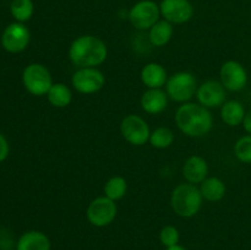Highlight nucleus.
Wrapping results in <instances>:
<instances>
[{"label":"nucleus","instance_id":"f257e3e1","mask_svg":"<svg viewBox=\"0 0 251 250\" xmlns=\"http://www.w3.org/2000/svg\"><path fill=\"white\" fill-rule=\"evenodd\" d=\"M176 124L183 134L190 137H201L212 129L213 118L203 105L184 103L176 113Z\"/></svg>","mask_w":251,"mask_h":250},{"label":"nucleus","instance_id":"f03ea898","mask_svg":"<svg viewBox=\"0 0 251 250\" xmlns=\"http://www.w3.org/2000/svg\"><path fill=\"white\" fill-rule=\"evenodd\" d=\"M108 49L104 42L96 36H80L71 43L69 58L78 68H96L105 61Z\"/></svg>","mask_w":251,"mask_h":250},{"label":"nucleus","instance_id":"7ed1b4c3","mask_svg":"<svg viewBox=\"0 0 251 250\" xmlns=\"http://www.w3.org/2000/svg\"><path fill=\"white\" fill-rule=\"evenodd\" d=\"M202 194L195 184H179L171 196V205L174 212L180 217H193L202 205Z\"/></svg>","mask_w":251,"mask_h":250},{"label":"nucleus","instance_id":"20e7f679","mask_svg":"<svg viewBox=\"0 0 251 250\" xmlns=\"http://www.w3.org/2000/svg\"><path fill=\"white\" fill-rule=\"evenodd\" d=\"M25 88L33 96H44L53 86V80L48 69L38 63L29 64L22 73Z\"/></svg>","mask_w":251,"mask_h":250},{"label":"nucleus","instance_id":"39448f33","mask_svg":"<svg viewBox=\"0 0 251 250\" xmlns=\"http://www.w3.org/2000/svg\"><path fill=\"white\" fill-rule=\"evenodd\" d=\"M166 88L167 95L171 100H176V102L186 103L194 97V95H196L198 81L191 73L181 71V73L174 74L168 78Z\"/></svg>","mask_w":251,"mask_h":250},{"label":"nucleus","instance_id":"423d86ee","mask_svg":"<svg viewBox=\"0 0 251 250\" xmlns=\"http://www.w3.org/2000/svg\"><path fill=\"white\" fill-rule=\"evenodd\" d=\"M161 9L152 0H141L129 11V21L137 29H150L159 21Z\"/></svg>","mask_w":251,"mask_h":250},{"label":"nucleus","instance_id":"0eeeda50","mask_svg":"<svg viewBox=\"0 0 251 250\" xmlns=\"http://www.w3.org/2000/svg\"><path fill=\"white\" fill-rule=\"evenodd\" d=\"M118 208L115 201L107 196H100L91 201L87 207V220L96 227H105L110 225L117 217Z\"/></svg>","mask_w":251,"mask_h":250},{"label":"nucleus","instance_id":"6e6552de","mask_svg":"<svg viewBox=\"0 0 251 250\" xmlns=\"http://www.w3.org/2000/svg\"><path fill=\"white\" fill-rule=\"evenodd\" d=\"M120 132L129 144L135 146H142L146 144L147 141H150V135H151L149 124L140 115L135 114L126 115L122 120Z\"/></svg>","mask_w":251,"mask_h":250},{"label":"nucleus","instance_id":"1a4fd4ad","mask_svg":"<svg viewBox=\"0 0 251 250\" xmlns=\"http://www.w3.org/2000/svg\"><path fill=\"white\" fill-rule=\"evenodd\" d=\"M74 88L83 95H92L102 90L105 77L97 68H80L71 78Z\"/></svg>","mask_w":251,"mask_h":250},{"label":"nucleus","instance_id":"9d476101","mask_svg":"<svg viewBox=\"0 0 251 250\" xmlns=\"http://www.w3.org/2000/svg\"><path fill=\"white\" fill-rule=\"evenodd\" d=\"M31 39L29 29L21 22L10 24L1 34V46L9 53H21Z\"/></svg>","mask_w":251,"mask_h":250},{"label":"nucleus","instance_id":"9b49d317","mask_svg":"<svg viewBox=\"0 0 251 250\" xmlns=\"http://www.w3.org/2000/svg\"><path fill=\"white\" fill-rule=\"evenodd\" d=\"M220 78L226 90L238 92L247 86L248 74L242 64L235 60H228L221 68Z\"/></svg>","mask_w":251,"mask_h":250},{"label":"nucleus","instance_id":"f8f14e48","mask_svg":"<svg viewBox=\"0 0 251 250\" xmlns=\"http://www.w3.org/2000/svg\"><path fill=\"white\" fill-rule=\"evenodd\" d=\"M161 15L171 24L181 25L191 20L194 7L189 0H162Z\"/></svg>","mask_w":251,"mask_h":250},{"label":"nucleus","instance_id":"ddd939ff","mask_svg":"<svg viewBox=\"0 0 251 250\" xmlns=\"http://www.w3.org/2000/svg\"><path fill=\"white\" fill-rule=\"evenodd\" d=\"M199 103L206 108L222 107L226 103V88L221 81L208 80L196 91Z\"/></svg>","mask_w":251,"mask_h":250},{"label":"nucleus","instance_id":"4468645a","mask_svg":"<svg viewBox=\"0 0 251 250\" xmlns=\"http://www.w3.org/2000/svg\"><path fill=\"white\" fill-rule=\"evenodd\" d=\"M208 174V164L200 156H191L185 161L183 167V175L190 184H201Z\"/></svg>","mask_w":251,"mask_h":250},{"label":"nucleus","instance_id":"2eb2a0df","mask_svg":"<svg viewBox=\"0 0 251 250\" xmlns=\"http://www.w3.org/2000/svg\"><path fill=\"white\" fill-rule=\"evenodd\" d=\"M168 105V95L161 88H149L141 97V107L149 114H159Z\"/></svg>","mask_w":251,"mask_h":250},{"label":"nucleus","instance_id":"dca6fc26","mask_svg":"<svg viewBox=\"0 0 251 250\" xmlns=\"http://www.w3.org/2000/svg\"><path fill=\"white\" fill-rule=\"evenodd\" d=\"M141 80L149 88H162L168 81L167 70L158 63H149L141 70Z\"/></svg>","mask_w":251,"mask_h":250},{"label":"nucleus","instance_id":"f3484780","mask_svg":"<svg viewBox=\"0 0 251 250\" xmlns=\"http://www.w3.org/2000/svg\"><path fill=\"white\" fill-rule=\"evenodd\" d=\"M17 250H50V240L44 233L29 230L20 237Z\"/></svg>","mask_w":251,"mask_h":250},{"label":"nucleus","instance_id":"a211bd4d","mask_svg":"<svg viewBox=\"0 0 251 250\" xmlns=\"http://www.w3.org/2000/svg\"><path fill=\"white\" fill-rule=\"evenodd\" d=\"M245 109L239 100H228L221 108V118L228 126H238L244 122Z\"/></svg>","mask_w":251,"mask_h":250},{"label":"nucleus","instance_id":"6ab92c4d","mask_svg":"<svg viewBox=\"0 0 251 250\" xmlns=\"http://www.w3.org/2000/svg\"><path fill=\"white\" fill-rule=\"evenodd\" d=\"M173 24L168 22L167 20H159L150 28L149 39L152 46L163 47L171 41L173 37Z\"/></svg>","mask_w":251,"mask_h":250},{"label":"nucleus","instance_id":"aec40b11","mask_svg":"<svg viewBox=\"0 0 251 250\" xmlns=\"http://www.w3.org/2000/svg\"><path fill=\"white\" fill-rule=\"evenodd\" d=\"M200 191L202 194L203 199L216 202V201H220L225 198L226 185L221 179L216 178V176H211V178H206L201 183Z\"/></svg>","mask_w":251,"mask_h":250},{"label":"nucleus","instance_id":"412c9836","mask_svg":"<svg viewBox=\"0 0 251 250\" xmlns=\"http://www.w3.org/2000/svg\"><path fill=\"white\" fill-rule=\"evenodd\" d=\"M48 96V100L53 107L55 108H65L68 107L73 100V95L71 91L65 83H53L49 92L47 93Z\"/></svg>","mask_w":251,"mask_h":250},{"label":"nucleus","instance_id":"4be33fe9","mask_svg":"<svg viewBox=\"0 0 251 250\" xmlns=\"http://www.w3.org/2000/svg\"><path fill=\"white\" fill-rule=\"evenodd\" d=\"M34 11V5L32 0H12L10 5V12L16 22H24L31 20Z\"/></svg>","mask_w":251,"mask_h":250},{"label":"nucleus","instance_id":"5701e85b","mask_svg":"<svg viewBox=\"0 0 251 250\" xmlns=\"http://www.w3.org/2000/svg\"><path fill=\"white\" fill-rule=\"evenodd\" d=\"M127 183L123 176H112L104 185V196L113 201H118L123 199L126 194Z\"/></svg>","mask_w":251,"mask_h":250},{"label":"nucleus","instance_id":"b1692460","mask_svg":"<svg viewBox=\"0 0 251 250\" xmlns=\"http://www.w3.org/2000/svg\"><path fill=\"white\" fill-rule=\"evenodd\" d=\"M150 142L156 149H168L174 142V134L169 127H157L150 135Z\"/></svg>","mask_w":251,"mask_h":250},{"label":"nucleus","instance_id":"393cba45","mask_svg":"<svg viewBox=\"0 0 251 250\" xmlns=\"http://www.w3.org/2000/svg\"><path fill=\"white\" fill-rule=\"evenodd\" d=\"M234 153L243 163H251V135L240 137L234 146Z\"/></svg>","mask_w":251,"mask_h":250},{"label":"nucleus","instance_id":"a878e982","mask_svg":"<svg viewBox=\"0 0 251 250\" xmlns=\"http://www.w3.org/2000/svg\"><path fill=\"white\" fill-rule=\"evenodd\" d=\"M159 239H161L162 244L166 245L167 248L176 245L179 242L178 229L173 225H166L162 228L161 233H159Z\"/></svg>","mask_w":251,"mask_h":250},{"label":"nucleus","instance_id":"bb28decb","mask_svg":"<svg viewBox=\"0 0 251 250\" xmlns=\"http://www.w3.org/2000/svg\"><path fill=\"white\" fill-rule=\"evenodd\" d=\"M9 151H10V147H9V142H7L6 137H5L2 134H0V163L4 162L5 159L7 158V156H9Z\"/></svg>","mask_w":251,"mask_h":250},{"label":"nucleus","instance_id":"cd10ccee","mask_svg":"<svg viewBox=\"0 0 251 250\" xmlns=\"http://www.w3.org/2000/svg\"><path fill=\"white\" fill-rule=\"evenodd\" d=\"M243 125H244L245 131L249 132L251 135V108L247 113H245V118H244V122H243Z\"/></svg>","mask_w":251,"mask_h":250},{"label":"nucleus","instance_id":"c85d7f7f","mask_svg":"<svg viewBox=\"0 0 251 250\" xmlns=\"http://www.w3.org/2000/svg\"><path fill=\"white\" fill-rule=\"evenodd\" d=\"M167 250H185L184 249L183 247H180V245H173V247H169V248H167Z\"/></svg>","mask_w":251,"mask_h":250},{"label":"nucleus","instance_id":"c756f323","mask_svg":"<svg viewBox=\"0 0 251 250\" xmlns=\"http://www.w3.org/2000/svg\"><path fill=\"white\" fill-rule=\"evenodd\" d=\"M9 250H15V249H9ZM17 250V249H16Z\"/></svg>","mask_w":251,"mask_h":250},{"label":"nucleus","instance_id":"7c9ffc66","mask_svg":"<svg viewBox=\"0 0 251 250\" xmlns=\"http://www.w3.org/2000/svg\"><path fill=\"white\" fill-rule=\"evenodd\" d=\"M250 15H251V14H250Z\"/></svg>","mask_w":251,"mask_h":250}]
</instances>
